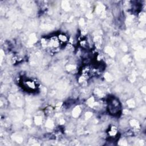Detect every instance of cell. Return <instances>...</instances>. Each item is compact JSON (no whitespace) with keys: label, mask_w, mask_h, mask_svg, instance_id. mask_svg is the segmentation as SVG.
Here are the masks:
<instances>
[{"label":"cell","mask_w":146,"mask_h":146,"mask_svg":"<svg viewBox=\"0 0 146 146\" xmlns=\"http://www.w3.org/2000/svg\"><path fill=\"white\" fill-rule=\"evenodd\" d=\"M108 110L111 115H118L121 110V105L119 101L115 98L110 99L108 101Z\"/></svg>","instance_id":"1"},{"label":"cell","mask_w":146,"mask_h":146,"mask_svg":"<svg viewBox=\"0 0 146 146\" xmlns=\"http://www.w3.org/2000/svg\"><path fill=\"white\" fill-rule=\"evenodd\" d=\"M22 86L27 91H34L36 90V83L30 79H26L22 80Z\"/></svg>","instance_id":"2"},{"label":"cell","mask_w":146,"mask_h":146,"mask_svg":"<svg viewBox=\"0 0 146 146\" xmlns=\"http://www.w3.org/2000/svg\"><path fill=\"white\" fill-rule=\"evenodd\" d=\"M58 40L60 43V44H63L67 42V37L63 34H59L58 36Z\"/></svg>","instance_id":"3"}]
</instances>
